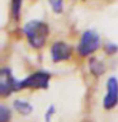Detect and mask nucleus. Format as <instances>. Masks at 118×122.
<instances>
[{
    "instance_id": "obj_4",
    "label": "nucleus",
    "mask_w": 118,
    "mask_h": 122,
    "mask_svg": "<svg viewBox=\"0 0 118 122\" xmlns=\"http://www.w3.org/2000/svg\"><path fill=\"white\" fill-rule=\"evenodd\" d=\"M103 104L105 109H112L118 104V80L114 76H110L107 81V94Z\"/></svg>"
},
{
    "instance_id": "obj_10",
    "label": "nucleus",
    "mask_w": 118,
    "mask_h": 122,
    "mask_svg": "<svg viewBox=\"0 0 118 122\" xmlns=\"http://www.w3.org/2000/svg\"><path fill=\"white\" fill-rule=\"evenodd\" d=\"M10 118V112L4 106L0 107V122H8Z\"/></svg>"
},
{
    "instance_id": "obj_1",
    "label": "nucleus",
    "mask_w": 118,
    "mask_h": 122,
    "mask_svg": "<svg viewBox=\"0 0 118 122\" xmlns=\"http://www.w3.org/2000/svg\"><path fill=\"white\" fill-rule=\"evenodd\" d=\"M28 43L33 48H41L46 43V40L48 37V25L44 22L41 20H30L23 27Z\"/></svg>"
},
{
    "instance_id": "obj_2",
    "label": "nucleus",
    "mask_w": 118,
    "mask_h": 122,
    "mask_svg": "<svg viewBox=\"0 0 118 122\" xmlns=\"http://www.w3.org/2000/svg\"><path fill=\"white\" fill-rule=\"evenodd\" d=\"M100 46V37L94 30H85L78 45V52L80 56H89L95 52Z\"/></svg>"
},
{
    "instance_id": "obj_3",
    "label": "nucleus",
    "mask_w": 118,
    "mask_h": 122,
    "mask_svg": "<svg viewBox=\"0 0 118 122\" xmlns=\"http://www.w3.org/2000/svg\"><path fill=\"white\" fill-rule=\"evenodd\" d=\"M51 75L47 71L39 70L33 72L32 75L27 76L25 79L20 80L18 83V89H24V88H30V89H44L48 86V81Z\"/></svg>"
},
{
    "instance_id": "obj_9",
    "label": "nucleus",
    "mask_w": 118,
    "mask_h": 122,
    "mask_svg": "<svg viewBox=\"0 0 118 122\" xmlns=\"http://www.w3.org/2000/svg\"><path fill=\"white\" fill-rule=\"evenodd\" d=\"M49 5L52 6V9L55 13H62L64 10V0H48Z\"/></svg>"
},
{
    "instance_id": "obj_5",
    "label": "nucleus",
    "mask_w": 118,
    "mask_h": 122,
    "mask_svg": "<svg viewBox=\"0 0 118 122\" xmlns=\"http://www.w3.org/2000/svg\"><path fill=\"white\" fill-rule=\"evenodd\" d=\"M18 80L14 79L11 75L10 70L8 69H3L1 70V76H0V92L3 95H8L11 92L18 89Z\"/></svg>"
},
{
    "instance_id": "obj_7",
    "label": "nucleus",
    "mask_w": 118,
    "mask_h": 122,
    "mask_svg": "<svg viewBox=\"0 0 118 122\" xmlns=\"http://www.w3.org/2000/svg\"><path fill=\"white\" fill-rule=\"evenodd\" d=\"M14 108L22 114H29V113H32V111H33V107L25 101H15L14 102Z\"/></svg>"
},
{
    "instance_id": "obj_6",
    "label": "nucleus",
    "mask_w": 118,
    "mask_h": 122,
    "mask_svg": "<svg viewBox=\"0 0 118 122\" xmlns=\"http://www.w3.org/2000/svg\"><path fill=\"white\" fill-rule=\"evenodd\" d=\"M72 50L67 43L65 42H55L52 45L51 48V57L55 62H59V61H64V60H69L71 57Z\"/></svg>"
},
{
    "instance_id": "obj_8",
    "label": "nucleus",
    "mask_w": 118,
    "mask_h": 122,
    "mask_svg": "<svg viewBox=\"0 0 118 122\" xmlns=\"http://www.w3.org/2000/svg\"><path fill=\"white\" fill-rule=\"evenodd\" d=\"M22 3L23 0H11V15L14 19H18L22 11Z\"/></svg>"
}]
</instances>
